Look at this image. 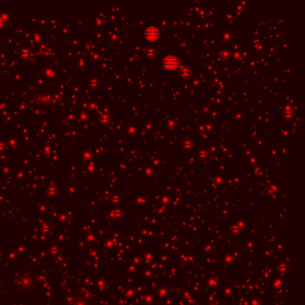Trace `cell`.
Masks as SVG:
<instances>
[{"label":"cell","mask_w":305,"mask_h":305,"mask_svg":"<svg viewBox=\"0 0 305 305\" xmlns=\"http://www.w3.org/2000/svg\"><path fill=\"white\" fill-rule=\"evenodd\" d=\"M158 35H159V32H158V30L156 28H149L146 30V37L149 39H150V40L157 39Z\"/></svg>","instance_id":"2"},{"label":"cell","mask_w":305,"mask_h":305,"mask_svg":"<svg viewBox=\"0 0 305 305\" xmlns=\"http://www.w3.org/2000/svg\"><path fill=\"white\" fill-rule=\"evenodd\" d=\"M164 64L167 67H169V68H175V67H177L178 64H179V61L174 57V56H168L165 59L164 61Z\"/></svg>","instance_id":"1"}]
</instances>
